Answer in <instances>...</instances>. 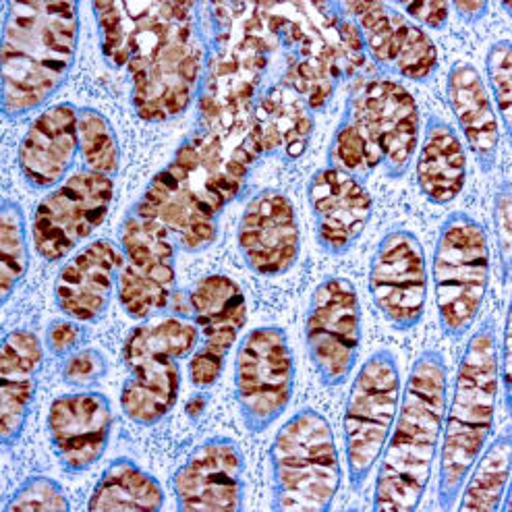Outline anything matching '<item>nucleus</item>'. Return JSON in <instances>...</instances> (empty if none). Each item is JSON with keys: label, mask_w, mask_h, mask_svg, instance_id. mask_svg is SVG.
<instances>
[{"label": "nucleus", "mask_w": 512, "mask_h": 512, "mask_svg": "<svg viewBox=\"0 0 512 512\" xmlns=\"http://www.w3.org/2000/svg\"><path fill=\"white\" fill-rule=\"evenodd\" d=\"M100 48L112 69H127L141 121L181 117L197 98L206 69L199 5L189 0H96Z\"/></svg>", "instance_id": "obj_1"}, {"label": "nucleus", "mask_w": 512, "mask_h": 512, "mask_svg": "<svg viewBox=\"0 0 512 512\" xmlns=\"http://www.w3.org/2000/svg\"><path fill=\"white\" fill-rule=\"evenodd\" d=\"M260 158L249 127L212 131L199 125L133 210L164 224L185 251H204L216 243L220 214L241 195Z\"/></svg>", "instance_id": "obj_2"}, {"label": "nucleus", "mask_w": 512, "mask_h": 512, "mask_svg": "<svg viewBox=\"0 0 512 512\" xmlns=\"http://www.w3.org/2000/svg\"><path fill=\"white\" fill-rule=\"evenodd\" d=\"M208 56L197 92L199 125L212 131L249 127L251 112L280 44L266 3L206 5Z\"/></svg>", "instance_id": "obj_3"}, {"label": "nucleus", "mask_w": 512, "mask_h": 512, "mask_svg": "<svg viewBox=\"0 0 512 512\" xmlns=\"http://www.w3.org/2000/svg\"><path fill=\"white\" fill-rule=\"evenodd\" d=\"M79 40L73 0H11L3 30V112L19 119L42 108L67 81Z\"/></svg>", "instance_id": "obj_4"}, {"label": "nucleus", "mask_w": 512, "mask_h": 512, "mask_svg": "<svg viewBox=\"0 0 512 512\" xmlns=\"http://www.w3.org/2000/svg\"><path fill=\"white\" fill-rule=\"evenodd\" d=\"M289 85L311 108L322 112L338 83L355 79L365 67V44L343 3H266Z\"/></svg>", "instance_id": "obj_5"}, {"label": "nucleus", "mask_w": 512, "mask_h": 512, "mask_svg": "<svg viewBox=\"0 0 512 512\" xmlns=\"http://www.w3.org/2000/svg\"><path fill=\"white\" fill-rule=\"evenodd\" d=\"M448 369L438 351H423L411 367L401 411L382 452L374 510L411 512L432 477L446 417Z\"/></svg>", "instance_id": "obj_6"}, {"label": "nucleus", "mask_w": 512, "mask_h": 512, "mask_svg": "<svg viewBox=\"0 0 512 512\" xmlns=\"http://www.w3.org/2000/svg\"><path fill=\"white\" fill-rule=\"evenodd\" d=\"M500 372V347L494 326L483 322L465 347L454 380L452 403L444 417L438 471L442 508H450L459 498L471 467L492 434Z\"/></svg>", "instance_id": "obj_7"}, {"label": "nucleus", "mask_w": 512, "mask_h": 512, "mask_svg": "<svg viewBox=\"0 0 512 512\" xmlns=\"http://www.w3.org/2000/svg\"><path fill=\"white\" fill-rule=\"evenodd\" d=\"M274 500L282 512H324L332 506L340 471L334 432L316 409H301L274 436L270 448Z\"/></svg>", "instance_id": "obj_8"}, {"label": "nucleus", "mask_w": 512, "mask_h": 512, "mask_svg": "<svg viewBox=\"0 0 512 512\" xmlns=\"http://www.w3.org/2000/svg\"><path fill=\"white\" fill-rule=\"evenodd\" d=\"M490 280V247L469 214H450L434 251V289L444 334L459 338L477 320Z\"/></svg>", "instance_id": "obj_9"}, {"label": "nucleus", "mask_w": 512, "mask_h": 512, "mask_svg": "<svg viewBox=\"0 0 512 512\" xmlns=\"http://www.w3.org/2000/svg\"><path fill=\"white\" fill-rule=\"evenodd\" d=\"M401 403V369L382 349L369 357L353 380L345 409V446L353 490H361L382 457Z\"/></svg>", "instance_id": "obj_10"}, {"label": "nucleus", "mask_w": 512, "mask_h": 512, "mask_svg": "<svg viewBox=\"0 0 512 512\" xmlns=\"http://www.w3.org/2000/svg\"><path fill=\"white\" fill-rule=\"evenodd\" d=\"M293 384L295 361L287 332L278 326L251 330L235 361V394L249 432H266L287 411Z\"/></svg>", "instance_id": "obj_11"}, {"label": "nucleus", "mask_w": 512, "mask_h": 512, "mask_svg": "<svg viewBox=\"0 0 512 512\" xmlns=\"http://www.w3.org/2000/svg\"><path fill=\"white\" fill-rule=\"evenodd\" d=\"M345 117L380 156L390 179L403 177L419 144V108L413 94L390 77L357 79Z\"/></svg>", "instance_id": "obj_12"}, {"label": "nucleus", "mask_w": 512, "mask_h": 512, "mask_svg": "<svg viewBox=\"0 0 512 512\" xmlns=\"http://www.w3.org/2000/svg\"><path fill=\"white\" fill-rule=\"evenodd\" d=\"M121 249L119 301L129 318L148 320L166 309L175 291V237L164 224L131 210L121 226Z\"/></svg>", "instance_id": "obj_13"}, {"label": "nucleus", "mask_w": 512, "mask_h": 512, "mask_svg": "<svg viewBox=\"0 0 512 512\" xmlns=\"http://www.w3.org/2000/svg\"><path fill=\"white\" fill-rule=\"evenodd\" d=\"M115 199V181L81 170L50 191L34 214V247L42 260L54 264L92 237L108 216Z\"/></svg>", "instance_id": "obj_14"}, {"label": "nucleus", "mask_w": 512, "mask_h": 512, "mask_svg": "<svg viewBox=\"0 0 512 512\" xmlns=\"http://www.w3.org/2000/svg\"><path fill=\"white\" fill-rule=\"evenodd\" d=\"M305 340L309 359L326 386L345 384L359 355L361 305L353 282L326 278L311 295Z\"/></svg>", "instance_id": "obj_15"}, {"label": "nucleus", "mask_w": 512, "mask_h": 512, "mask_svg": "<svg viewBox=\"0 0 512 512\" xmlns=\"http://www.w3.org/2000/svg\"><path fill=\"white\" fill-rule=\"evenodd\" d=\"M189 303L199 332L189 378L195 388H210L218 382L226 357L247 324V301L231 276L210 274L195 282Z\"/></svg>", "instance_id": "obj_16"}, {"label": "nucleus", "mask_w": 512, "mask_h": 512, "mask_svg": "<svg viewBox=\"0 0 512 512\" xmlns=\"http://www.w3.org/2000/svg\"><path fill=\"white\" fill-rule=\"evenodd\" d=\"M347 15L357 23L365 54L384 71L409 81H428L438 69L432 38L407 15L374 0H347Z\"/></svg>", "instance_id": "obj_17"}, {"label": "nucleus", "mask_w": 512, "mask_h": 512, "mask_svg": "<svg viewBox=\"0 0 512 512\" xmlns=\"http://www.w3.org/2000/svg\"><path fill=\"white\" fill-rule=\"evenodd\" d=\"M369 293L396 330H411L421 322L428 299V268L413 233L396 229L380 241L369 268Z\"/></svg>", "instance_id": "obj_18"}, {"label": "nucleus", "mask_w": 512, "mask_h": 512, "mask_svg": "<svg viewBox=\"0 0 512 512\" xmlns=\"http://www.w3.org/2000/svg\"><path fill=\"white\" fill-rule=\"evenodd\" d=\"M243 469V454L231 438H208L173 477L179 510L239 512L243 508Z\"/></svg>", "instance_id": "obj_19"}, {"label": "nucleus", "mask_w": 512, "mask_h": 512, "mask_svg": "<svg viewBox=\"0 0 512 512\" xmlns=\"http://www.w3.org/2000/svg\"><path fill=\"white\" fill-rule=\"evenodd\" d=\"M239 251L258 276H280L297 264L301 231L287 195L264 189L249 199L239 222Z\"/></svg>", "instance_id": "obj_20"}, {"label": "nucleus", "mask_w": 512, "mask_h": 512, "mask_svg": "<svg viewBox=\"0 0 512 512\" xmlns=\"http://www.w3.org/2000/svg\"><path fill=\"white\" fill-rule=\"evenodd\" d=\"M112 421L110 401L102 392L81 390L54 398L46 428L65 471L83 473L104 457Z\"/></svg>", "instance_id": "obj_21"}, {"label": "nucleus", "mask_w": 512, "mask_h": 512, "mask_svg": "<svg viewBox=\"0 0 512 512\" xmlns=\"http://www.w3.org/2000/svg\"><path fill=\"white\" fill-rule=\"evenodd\" d=\"M307 199L316 222V237L326 253L343 255L363 235L374 202L363 181L336 170L320 168L309 179Z\"/></svg>", "instance_id": "obj_22"}, {"label": "nucleus", "mask_w": 512, "mask_h": 512, "mask_svg": "<svg viewBox=\"0 0 512 512\" xmlns=\"http://www.w3.org/2000/svg\"><path fill=\"white\" fill-rule=\"evenodd\" d=\"M123 262L125 253L117 243H90L61 268L54 284L56 305L75 322H96L108 309Z\"/></svg>", "instance_id": "obj_23"}, {"label": "nucleus", "mask_w": 512, "mask_h": 512, "mask_svg": "<svg viewBox=\"0 0 512 512\" xmlns=\"http://www.w3.org/2000/svg\"><path fill=\"white\" fill-rule=\"evenodd\" d=\"M79 152V108L61 102L46 108L27 129L19 146V168L27 185H61Z\"/></svg>", "instance_id": "obj_24"}, {"label": "nucleus", "mask_w": 512, "mask_h": 512, "mask_svg": "<svg viewBox=\"0 0 512 512\" xmlns=\"http://www.w3.org/2000/svg\"><path fill=\"white\" fill-rule=\"evenodd\" d=\"M316 121L307 102L280 81L262 90L253 106L249 135L262 158L299 160L314 135Z\"/></svg>", "instance_id": "obj_25"}, {"label": "nucleus", "mask_w": 512, "mask_h": 512, "mask_svg": "<svg viewBox=\"0 0 512 512\" xmlns=\"http://www.w3.org/2000/svg\"><path fill=\"white\" fill-rule=\"evenodd\" d=\"M42 343L32 330H11L0 349V440L13 446L30 415L42 369Z\"/></svg>", "instance_id": "obj_26"}, {"label": "nucleus", "mask_w": 512, "mask_h": 512, "mask_svg": "<svg viewBox=\"0 0 512 512\" xmlns=\"http://www.w3.org/2000/svg\"><path fill=\"white\" fill-rule=\"evenodd\" d=\"M446 96L465 133L469 150L477 164L488 173L496 164L500 129L479 71L471 63H454L446 81Z\"/></svg>", "instance_id": "obj_27"}, {"label": "nucleus", "mask_w": 512, "mask_h": 512, "mask_svg": "<svg viewBox=\"0 0 512 512\" xmlns=\"http://www.w3.org/2000/svg\"><path fill=\"white\" fill-rule=\"evenodd\" d=\"M417 185L432 204L457 199L467 181V154L461 139L446 121L430 117L417 158Z\"/></svg>", "instance_id": "obj_28"}, {"label": "nucleus", "mask_w": 512, "mask_h": 512, "mask_svg": "<svg viewBox=\"0 0 512 512\" xmlns=\"http://www.w3.org/2000/svg\"><path fill=\"white\" fill-rule=\"evenodd\" d=\"M129 369L121 390L123 413L137 425H154L177 405L181 367L173 357H144Z\"/></svg>", "instance_id": "obj_29"}, {"label": "nucleus", "mask_w": 512, "mask_h": 512, "mask_svg": "<svg viewBox=\"0 0 512 512\" xmlns=\"http://www.w3.org/2000/svg\"><path fill=\"white\" fill-rule=\"evenodd\" d=\"M164 506V490L154 475L121 457L102 473L88 502L90 512H156Z\"/></svg>", "instance_id": "obj_30"}, {"label": "nucleus", "mask_w": 512, "mask_h": 512, "mask_svg": "<svg viewBox=\"0 0 512 512\" xmlns=\"http://www.w3.org/2000/svg\"><path fill=\"white\" fill-rule=\"evenodd\" d=\"M199 340V332L195 322L183 318H148L139 324L125 340L123 361L125 365H133L144 357H173L185 359L189 357Z\"/></svg>", "instance_id": "obj_31"}, {"label": "nucleus", "mask_w": 512, "mask_h": 512, "mask_svg": "<svg viewBox=\"0 0 512 512\" xmlns=\"http://www.w3.org/2000/svg\"><path fill=\"white\" fill-rule=\"evenodd\" d=\"M510 450L512 440L510 434L498 436L479 459L471 467L465 481L463 500L459 504V510L465 512H496L502 506L508 475H510Z\"/></svg>", "instance_id": "obj_32"}, {"label": "nucleus", "mask_w": 512, "mask_h": 512, "mask_svg": "<svg viewBox=\"0 0 512 512\" xmlns=\"http://www.w3.org/2000/svg\"><path fill=\"white\" fill-rule=\"evenodd\" d=\"M30 264L23 210L5 197L0 206V295L7 301Z\"/></svg>", "instance_id": "obj_33"}, {"label": "nucleus", "mask_w": 512, "mask_h": 512, "mask_svg": "<svg viewBox=\"0 0 512 512\" xmlns=\"http://www.w3.org/2000/svg\"><path fill=\"white\" fill-rule=\"evenodd\" d=\"M79 152L85 170L115 177L121 164V150L115 129L96 108H79Z\"/></svg>", "instance_id": "obj_34"}, {"label": "nucleus", "mask_w": 512, "mask_h": 512, "mask_svg": "<svg viewBox=\"0 0 512 512\" xmlns=\"http://www.w3.org/2000/svg\"><path fill=\"white\" fill-rule=\"evenodd\" d=\"M69 508L65 490L44 475L25 479L5 504V512H67Z\"/></svg>", "instance_id": "obj_35"}, {"label": "nucleus", "mask_w": 512, "mask_h": 512, "mask_svg": "<svg viewBox=\"0 0 512 512\" xmlns=\"http://www.w3.org/2000/svg\"><path fill=\"white\" fill-rule=\"evenodd\" d=\"M488 79L504 123V131L510 133V108H512V46L508 40L496 42L486 59Z\"/></svg>", "instance_id": "obj_36"}, {"label": "nucleus", "mask_w": 512, "mask_h": 512, "mask_svg": "<svg viewBox=\"0 0 512 512\" xmlns=\"http://www.w3.org/2000/svg\"><path fill=\"white\" fill-rule=\"evenodd\" d=\"M108 372V363L104 355L96 349H81L69 355L63 367V378L71 386H90L102 380Z\"/></svg>", "instance_id": "obj_37"}, {"label": "nucleus", "mask_w": 512, "mask_h": 512, "mask_svg": "<svg viewBox=\"0 0 512 512\" xmlns=\"http://www.w3.org/2000/svg\"><path fill=\"white\" fill-rule=\"evenodd\" d=\"M398 7L413 19V23L419 21L421 25L430 27V30H442L448 23L450 5L446 0H401Z\"/></svg>", "instance_id": "obj_38"}, {"label": "nucleus", "mask_w": 512, "mask_h": 512, "mask_svg": "<svg viewBox=\"0 0 512 512\" xmlns=\"http://www.w3.org/2000/svg\"><path fill=\"white\" fill-rule=\"evenodd\" d=\"M46 343L52 355L67 357L79 351V345L83 343V330L71 322V320H54L48 326Z\"/></svg>", "instance_id": "obj_39"}, {"label": "nucleus", "mask_w": 512, "mask_h": 512, "mask_svg": "<svg viewBox=\"0 0 512 512\" xmlns=\"http://www.w3.org/2000/svg\"><path fill=\"white\" fill-rule=\"evenodd\" d=\"M510 212H512L510 187H508V183H504L496 195V233H498V241H500L504 272H508V264H510V237H512Z\"/></svg>", "instance_id": "obj_40"}, {"label": "nucleus", "mask_w": 512, "mask_h": 512, "mask_svg": "<svg viewBox=\"0 0 512 512\" xmlns=\"http://www.w3.org/2000/svg\"><path fill=\"white\" fill-rule=\"evenodd\" d=\"M452 9L459 13L461 19L473 23L477 19H481L488 11V3L486 0H454Z\"/></svg>", "instance_id": "obj_41"}]
</instances>
